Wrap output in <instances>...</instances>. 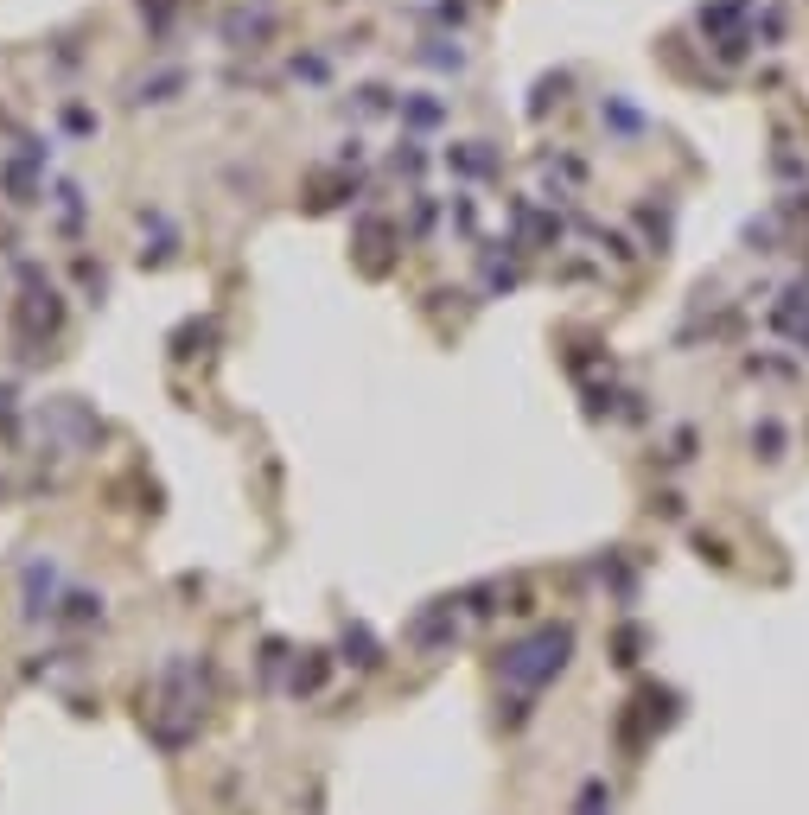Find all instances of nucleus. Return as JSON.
Masks as SVG:
<instances>
[{"label": "nucleus", "instance_id": "nucleus-1", "mask_svg": "<svg viewBox=\"0 0 809 815\" xmlns=\"http://www.w3.org/2000/svg\"><path fill=\"white\" fill-rule=\"evenodd\" d=\"M561 650H567V631L542 637V644H529V650H516V656H510V675H516V682H542V675H555V669H561Z\"/></svg>", "mask_w": 809, "mask_h": 815}, {"label": "nucleus", "instance_id": "nucleus-2", "mask_svg": "<svg viewBox=\"0 0 809 815\" xmlns=\"http://www.w3.org/2000/svg\"><path fill=\"white\" fill-rule=\"evenodd\" d=\"M606 809H612L606 784H587V790H580V815H606Z\"/></svg>", "mask_w": 809, "mask_h": 815}]
</instances>
